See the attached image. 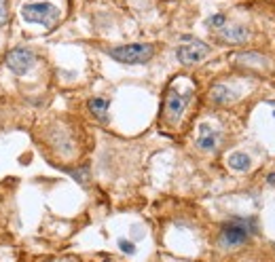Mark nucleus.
Wrapping results in <instances>:
<instances>
[{
    "instance_id": "1",
    "label": "nucleus",
    "mask_w": 275,
    "mask_h": 262,
    "mask_svg": "<svg viewBox=\"0 0 275 262\" xmlns=\"http://www.w3.org/2000/svg\"><path fill=\"white\" fill-rule=\"evenodd\" d=\"M21 19L28 21V24H36L51 30L60 21V9L53 2H47V0H34V2L21 6Z\"/></svg>"
},
{
    "instance_id": "2",
    "label": "nucleus",
    "mask_w": 275,
    "mask_h": 262,
    "mask_svg": "<svg viewBox=\"0 0 275 262\" xmlns=\"http://www.w3.org/2000/svg\"><path fill=\"white\" fill-rule=\"evenodd\" d=\"M190 100H193V87L180 89L178 85H172L165 93V118L172 125H176L184 115V110L188 108Z\"/></svg>"
},
{
    "instance_id": "3",
    "label": "nucleus",
    "mask_w": 275,
    "mask_h": 262,
    "mask_svg": "<svg viewBox=\"0 0 275 262\" xmlns=\"http://www.w3.org/2000/svg\"><path fill=\"white\" fill-rule=\"evenodd\" d=\"M108 55L121 63H146L154 55V47L148 42H133V45L108 49Z\"/></svg>"
},
{
    "instance_id": "4",
    "label": "nucleus",
    "mask_w": 275,
    "mask_h": 262,
    "mask_svg": "<svg viewBox=\"0 0 275 262\" xmlns=\"http://www.w3.org/2000/svg\"><path fill=\"white\" fill-rule=\"evenodd\" d=\"M36 63V53L30 47H15L6 53V68L17 76H26Z\"/></svg>"
},
{
    "instance_id": "5",
    "label": "nucleus",
    "mask_w": 275,
    "mask_h": 262,
    "mask_svg": "<svg viewBox=\"0 0 275 262\" xmlns=\"http://www.w3.org/2000/svg\"><path fill=\"white\" fill-rule=\"evenodd\" d=\"M248 237H250L248 222L245 220H231L227 224H222L218 241H220L222 247H237V245H244L245 241H248Z\"/></svg>"
},
{
    "instance_id": "6",
    "label": "nucleus",
    "mask_w": 275,
    "mask_h": 262,
    "mask_svg": "<svg viewBox=\"0 0 275 262\" xmlns=\"http://www.w3.org/2000/svg\"><path fill=\"white\" fill-rule=\"evenodd\" d=\"M210 55V47L206 42L201 40H190L186 45H180L176 49V58H178L180 63H184V66H193V63H199L203 61Z\"/></svg>"
},
{
    "instance_id": "7",
    "label": "nucleus",
    "mask_w": 275,
    "mask_h": 262,
    "mask_svg": "<svg viewBox=\"0 0 275 262\" xmlns=\"http://www.w3.org/2000/svg\"><path fill=\"white\" fill-rule=\"evenodd\" d=\"M250 36V30L245 26H235V24H224L220 30H218V38H220L224 45H244Z\"/></svg>"
},
{
    "instance_id": "8",
    "label": "nucleus",
    "mask_w": 275,
    "mask_h": 262,
    "mask_svg": "<svg viewBox=\"0 0 275 262\" xmlns=\"http://www.w3.org/2000/svg\"><path fill=\"white\" fill-rule=\"evenodd\" d=\"M218 140H220V136H218L216 129H212L208 123L199 125V138H197V148H199V150H206V152L216 150Z\"/></svg>"
},
{
    "instance_id": "9",
    "label": "nucleus",
    "mask_w": 275,
    "mask_h": 262,
    "mask_svg": "<svg viewBox=\"0 0 275 262\" xmlns=\"http://www.w3.org/2000/svg\"><path fill=\"white\" fill-rule=\"evenodd\" d=\"M210 100L214 102L216 106H224V104H231L233 100H235V91L229 89L227 85L218 83L214 85V87L210 89Z\"/></svg>"
},
{
    "instance_id": "10",
    "label": "nucleus",
    "mask_w": 275,
    "mask_h": 262,
    "mask_svg": "<svg viewBox=\"0 0 275 262\" xmlns=\"http://www.w3.org/2000/svg\"><path fill=\"white\" fill-rule=\"evenodd\" d=\"M87 106H89V112L95 118H100V121L108 118V100L106 97H91Z\"/></svg>"
},
{
    "instance_id": "11",
    "label": "nucleus",
    "mask_w": 275,
    "mask_h": 262,
    "mask_svg": "<svg viewBox=\"0 0 275 262\" xmlns=\"http://www.w3.org/2000/svg\"><path fill=\"white\" fill-rule=\"evenodd\" d=\"M227 161H229V167L235 169V172H248L252 165V159L245 152H231Z\"/></svg>"
},
{
    "instance_id": "12",
    "label": "nucleus",
    "mask_w": 275,
    "mask_h": 262,
    "mask_svg": "<svg viewBox=\"0 0 275 262\" xmlns=\"http://www.w3.org/2000/svg\"><path fill=\"white\" fill-rule=\"evenodd\" d=\"M6 21H9V2L0 0V28H4Z\"/></svg>"
},
{
    "instance_id": "13",
    "label": "nucleus",
    "mask_w": 275,
    "mask_h": 262,
    "mask_svg": "<svg viewBox=\"0 0 275 262\" xmlns=\"http://www.w3.org/2000/svg\"><path fill=\"white\" fill-rule=\"evenodd\" d=\"M208 24H210L212 28H218V30H220V28H222L224 24H227V17H224L222 13H216V15H212V17H210Z\"/></svg>"
},
{
    "instance_id": "14",
    "label": "nucleus",
    "mask_w": 275,
    "mask_h": 262,
    "mask_svg": "<svg viewBox=\"0 0 275 262\" xmlns=\"http://www.w3.org/2000/svg\"><path fill=\"white\" fill-rule=\"evenodd\" d=\"M119 247H121V252H125V254H133V252H136V245H133L131 241H125V239L119 241Z\"/></svg>"
},
{
    "instance_id": "15",
    "label": "nucleus",
    "mask_w": 275,
    "mask_h": 262,
    "mask_svg": "<svg viewBox=\"0 0 275 262\" xmlns=\"http://www.w3.org/2000/svg\"><path fill=\"white\" fill-rule=\"evenodd\" d=\"M72 178L76 182H85L87 180V169H81V172H72Z\"/></svg>"
},
{
    "instance_id": "16",
    "label": "nucleus",
    "mask_w": 275,
    "mask_h": 262,
    "mask_svg": "<svg viewBox=\"0 0 275 262\" xmlns=\"http://www.w3.org/2000/svg\"><path fill=\"white\" fill-rule=\"evenodd\" d=\"M267 180H269V182L273 184V186H275V174H271V175H269V178H267Z\"/></svg>"
}]
</instances>
